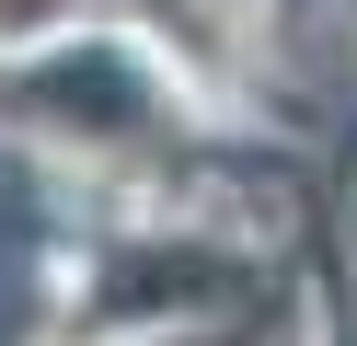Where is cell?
I'll return each mask as SVG.
<instances>
[{"instance_id": "cell-1", "label": "cell", "mask_w": 357, "mask_h": 346, "mask_svg": "<svg viewBox=\"0 0 357 346\" xmlns=\"http://www.w3.org/2000/svg\"><path fill=\"white\" fill-rule=\"evenodd\" d=\"M81 0H0V46H35V35H58Z\"/></svg>"}]
</instances>
